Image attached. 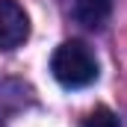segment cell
Returning <instances> with one entry per match:
<instances>
[{"label": "cell", "instance_id": "obj_1", "mask_svg": "<svg viewBox=\"0 0 127 127\" xmlns=\"http://www.w3.org/2000/svg\"><path fill=\"white\" fill-rule=\"evenodd\" d=\"M50 71L65 89H83L97 80V62L92 50L80 41H65L50 56Z\"/></svg>", "mask_w": 127, "mask_h": 127}, {"label": "cell", "instance_id": "obj_2", "mask_svg": "<svg viewBox=\"0 0 127 127\" xmlns=\"http://www.w3.org/2000/svg\"><path fill=\"white\" fill-rule=\"evenodd\" d=\"M30 35V18L18 0H0V50H15Z\"/></svg>", "mask_w": 127, "mask_h": 127}, {"label": "cell", "instance_id": "obj_3", "mask_svg": "<svg viewBox=\"0 0 127 127\" xmlns=\"http://www.w3.org/2000/svg\"><path fill=\"white\" fill-rule=\"evenodd\" d=\"M112 0H71V15L77 18V24L83 27H100L109 18Z\"/></svg>", "mask_w": 127, "mask_h": 127}, {"label": "cell", "instance_id": "obj_4", "mask_svg": "<svg viewBox=\"0 0 127 127\" xmlns=\"http://www.w3.org/2000/svg\"><path fill=\"white\" fill-rule=\"evenodd\" d=\"M83 127H121V124H118V118H115V112H112V109L97 106V109H92V112L86 115Z\"/></svg>", "mask_w": 127, "mask_h": 127}]
</instances>
